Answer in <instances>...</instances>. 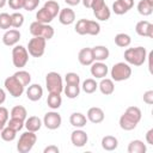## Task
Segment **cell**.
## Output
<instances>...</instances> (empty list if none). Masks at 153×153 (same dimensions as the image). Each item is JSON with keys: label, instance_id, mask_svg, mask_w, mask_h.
<instances>
[{"label": "cell", "instance_id": "cell-43", "mask_svg": "<svg viewBox=\"0 0 153 153\" xmlns=\"http://www.w3.org/2000/svg\"><path fill=\"white\" fill-rule=\"evenodd\" d=\"M112 11H114L115 14H118V16H122V14H124V13L128 12L127 8H126L118 0H116V1L112 4Z\"/></svg>", "mask_w": 153, "mask_h": 153}, {"label": "cell", "instance_id": "cell-8", "mask_svg": "<svg viewBox=\"0 0 153 153\" xmlns=\"http://www.w3.org/2000/svg\"><path fill=\"white\" fill-rule=\"evenodd\" d=\"M47 39L43 37H33L27 42V51L32 57H41L45 51Z\"/></svg>", "mask_w": 153, "mask_h": 153}, {"label": "cell", "instance_id": "cell-5", "mask_svg": "<svg viewBox=\"0 0 153 153\" xmlns=\"http://www.w3.org/2000/svg\"><path fill=\"white\" fill-rule=\"evenodd\" d=\"M37 141V135L33 133V131H30V130H26L25 133H23L18 140V143H17V151L19 153H29L35 143Z\"/></svg>", "mask_w": 153, "mask_h": 153}, {"label": "cell", "instance_id": "cell-21", "mask_svg": "<svg viewBox=\"0 0 153 153\" xmlns=\"http://www.w3.org/2000/svg\"><path fill=\"white\" fill-rule=\"evenodd\" d=\"M98 88L99 91L105 94V96H110L114 93L115 91V84H114V80L112 79H108V78H103L100 80V82L98 84Z\"/></svg>", "mask_w": 153, "mask_h": 153}, {"label": "cell", "instance_id": "cell-33", "mask_svg": "<svg viewBox=\"0 0 153 153\" xmlns=\"http://www.w3.org/2000/svg\"><path fill=\"white\" fill-rule=\"evenodd\" d=\"M93 14H94L96 19H98L100 22H106L110 18V16H111V11H110V8L106 5H104L102 8H99L96 12H93Z\"/></svg>", "mask_w": 153, "mask_h": 153}, {"label": "cell", "instance_id": "cell-46", "mask_svg": "<svg viewBox=\"0 0 153 153\" xmlns=\"http://www.w3.org/2000/svg\"><path fill=\"white\" fill-rule=\"evenodd\" d=\"M143 102L148 105H152L153 104V91L152 90H148L143 93Z\"/></svg>", "mask_w": 153, "mask_h": 153}, {"label": "cell", "instance_id": "cell-10", "mask_svg": "<svg viewBox=\"0 0 153 153\" xmlns=\"http://www.w3.org/2000/svg\"><path fill=\"white\" fill-rule=\"evenodd\" d=\"M42 122H43L45 128H48L50 130H55V129L60 128V126L62 123V118H61V115L57 111L53 110V111H49L44 115Z\"/></svg>", "mask_w": 153, "mask_h": 153}, {"label": "cell", "instance_id": "cell-19", "mask_svg": "<svg viewBox=\"0 0 153 153\" xmlns=\"http://www.w3.org/2000/svg\"><path fill=\"white\" fill-rule=\"evenodd\" d=\"M43 122L42 120L38 117V116H30V117H26L25 122H24V127L26 128V130H30V131H38L42 127Z\"/></svg>", "mask_w": 153, "mask_h": 153}, {"label": "cell", "instance_id": "cell-45", "mask_svg": "<svg viewBox=\"0 0 153 153\" xmlns=\"http://www.w3.org/2000/svg\"><path fill=\"white\" fill-rule=\"evenodd\" d=\"M7 4L8 6L12 8V10H22L23 6H24V0H7Z\"/></svg>", "mask_w": 153, "mask_h": 153}, {"label": "cell", "instance_id": "cell-18", "mask_svg": "<svg viewBox=\"0 0 153 153\" xmlns=\"http://www.w3.org/2000/svg\"><path fill=\"white\" fill-rule=\"evenodd\" d=\"M78 60L82 66H91L94 60H93V55H92V49L91 48H82L79 54H78Z\"/></svg>", "mask_w": 153, "mask_h": 153}, {"label": "cell", "instance_id": "cell-52", "mask_svg": "<svg viewBox=\"0 0 153 153\" xmlns=\"http://www.w3.org/2000/svg\"><path fill=\"white\" fill-rule=\"evenodd\" d=\"M5 100H6V93H5V91H4L2 88H0V105H1Z\"/></svg>", "mask_w": 153, "mask_h": 153}, {"label": "cell", "instance_id": "cell-23", "mask_svg": "<svg viewBox=\"0 0 153 153\" xmlns=\"http://www.w3.org/2000/svg\"><path fill=\"white\" fill-rule=\"evenodd\" d=\"M136 8L141 16L147 17L153 12V0H140Z\"/></svg>", "mask_w": 153, "mask_h": 153}, {"label": "cell", "instance_id": "cell-36", "mask_svg": "<svg viewBox=\"0 0 153 153\" xmlns=\"http://www.w3.org/2000/svg\"><path fill=\"white\" fill-rule=\"evenodd\" d=\"M13 75L19 80V82H20L23 86H27V85H30V82H31V75H30V73L26 72V71H18V72H16Z\"/></svg>", "mask_w": 153, "mask_h": 153}, {"label": "cell", "instance_id": "cell-7", "mask_svg": "<svg viewBox=\"0 0 153 153\" xmlns=\"http://www.w3.org/2000/svg\"><path fill=\"white\" fill-rule=\"evenodd\" d=\"M29 61V51L23 45H14L12 49V62L13 66L17 68H23Z\"/></svg>", "mask_w": 153, "mask_h": 153}, {"label": "cell", "instance_id": "cell-24", "mask_svg": "<svg viewBox=\"0 0 153 153\" xmlns=\"http://www.w3.org/2000/svg\"><path fill=\"white\" fill-rule=\"evenodd\" d=\"M102 147L105 151H115L118 147V140L117 137L112 136V135H106L102 139Z\"/></svg>", "mask_w": 153, "mask_h": 153}, {"label": "cell", "instance_id": "cell-32", "mask_svg": "<svg viewBox=\"0 0 153 153\" xmlns=\"http://www.w3.org/2000/svg\"><path fill=\"white\" fill-rule=\"evenodd\" d=\"M82 91L85 92V93H93L97 88H98V84H97V81L94 80V79H92V78H88V79H85L84 81H82Z\"/></svg>", "mask_w": 153, "mask_h": 153}, {"label": "cell", "instance_id": "cell-51", "mask_svg": "<svg viewBox=\"0 0 153 153\" xmlns=\"http://www.w3.org/2000/svg\"><path fill=\"white\" fill-rule=\"evenodd\" d=\"M65 2L67 5H69V6H76L78 4L81 2V0H65Z\"/></svg>", "mask_w": 153, "mask_h": 153}, {"label": "cell", "instance_id": "cell-3", "mask_svg": "<svg viewBox=\"0 0 153 153\" xmlns=\"http://www.w3.org/2000/svg\"><path fill=\"white\" fill-rule=\"evenodd\" d=\"M30 33L33 37H43L44 39L49 41L53 38L55 31L54 27L49 24H43V23H38L37 20L30 24Z\"/></svg>", "mask_w": 153, "mask_h": 153}, {"label": "cell", "instance_id": "cell-16", "mask_svg": "<svg viewBox=\"0 0 153 153\" xmlns=\"http://www.w3.org/2000/svg\"><path fill=\"white\" fill-rule=\"evenodd\" d=\"M57 16H59V22L62 25H71L75 20V13L69 7H66V8L60 10V12H59Z\"/></svg>", "mask_w": 153, "mask_h": 153}, {"label": "cell", "instance_id": "cell-37", "mask_svg": "<svg viewBox=\"0 0 153 153\" xmlns=\"http://www.w3.org/2000/svg\"><path fill=\"white\" fill-rule=\"evenodd\" d=\"M11 24H12V27H14V29L22 27L24 24V16L20 12L12 13L11 14Z\"/></svg>", "mask_w": 153, "mask_h": 153}, {"label": "cell", "instance_id": "cell-17", "mask_svg": "<svg viewBox=\"0 0 153 153\" xmlns=\"http://www.w3.org/2000/svg\"><path fill=\"white\" fill-rule=\"evenodd\" d=\"M86 117H87V120H88L90 122H92V123H94V124H98V123H100V122L104 121L105 115H104V111H103L100 108H98V106H92V108L88 109V111H87V114H86Z\"/></svg>", "mask_w": 153, "mask_h": 153}, {"label": "cell", "instance_id": "cell-13", "mask_svg": "<svg viewBox=\"0 0 153 153\" xmlns=\"http://www.w3.org/2000/svg\"><path fill=\"white\" fill-rule=\"evenodd\" d=\"M90 72H91L92 76H94L96 79H103L109 73V68L103 61H96L91 65Z\"/></svg>", "mask_w": 153, "mask_h": 153}, {"label": "cell", "instance_id": "cell-12", "mask_svg": "<svg viewBox=\"0 0 153 153\" xmlns=\"http://www.w3.org/2000/svg\"><path fill=\"white\" fill-rule=\"evenodd\" d=\"M135 31L139 36L153 38V24L147 20H140L135 25Z\"/></svg>", "mask_w": 153, "mask_h": 153}, {"label": "cell", "instance_id": "cell-22", "mask_svg": "<svg viewBox=\"0 0 153 153\" xmlns=\"http://www.w3.org/2000/svg\"><path fill=\"white\" fill-rule=\"evenodd\" d=\"M69 123L75 128H82L87 123V117L81 112H73L69 116Z\"/></svg>", "mask_w": 153, "mask_h": 153}, {"label": "cell", "instance_id": "cell-50", "mask_svg": "<svg viewBox=\"0 0 153 153\" xmlns=\"http://www.w3.org/2000/svg\"><path fill=\"white\" fill-rule=\"evenodd\" d=\"M146 142L148 145H153V128H151L147 133H146Z\"/></svg>", "mask_w": 153, "mask_h": 153}, {"label": "cell", "instance_id": "cell-44", "mask_svg": "<svg viewBox=\"0 0 153 153\" xmlns=\"http://www.w3.org/2000/svg\"><path fill=\"white\" fill-rule=\"evenodd\" d=\"M38 4H39V0H24L23 8L25 11H27V12H31V11H33V10L37 8Z\"/></svg>", "mask_w": 153, "mask_h": 153}, {"label": "cell", "instance_id": "cell-49", "mask_svg": "<svg viewBox=\"0 0 153 153\" xmlns=\"http://www.w3.org/2000/svg\"><path fill=\"white\" fill-rule=\"evenodd\" d=\"M126 8H127V11H129V10H131L133 8V6H134V0H118Z\"/></svg>", "mask_w": 153, "mask_h": 153}, {"label": "cell", "instance_id": "cell-42", "mask_svg": "<svg viewBox=\"0 0 153 153\" xmlns=\"http://www.w3.org/2000/svg\"><path fill=\"white\" fill-rule=\"evenodd\" d=\"M8 117H10L8 110L6 108H4V106H0V130L7 124Z\"/></svg>", "mask_w": 153, "mask_h": 153}, {"label": "cell", "instance_id": "cell-28", "mask_svg": "<svg viewBox=\"0 0 153 153\" xmlns=\"http://www.w3.org/2000/svg\"><path fill=\"white\" fill-rule=\"evenodd\" d=\"M0 136H1V139H2L4 141L11 142V141H13V140L16 139V136H17V131H16L14 129H12L11 127L5 126V127L0 130Z\"/></svg>", "mask_w": 153, "mask_h": 153}, {"label": "cell", "instance_id": "cell-4", "mask_svg": "<svg viewBox=\"0 0 153 153\" xmlns=\"http://www.w3.org/2000/svg\"><path fill=\"white\" fill-rule=\"evenodd\" d=\"M111 79L114 81H123L131 76V67L127 62H117L111 67Z\"/></svg>", "mask_w": 153, "mask_h": 153}, {"label": "cell", "instance_id": "cell-26", "mask_svg": "<svg viewBox=\"0 0 153 153\" xmlns=\"http://www.w3.org/2000/svg\"><path fill=\"white\" fill-rule=\"evenodd\" d=\"M47 104H48V106L50 109L57 110L62 104L61 93H49V96L47 98Z\"/></svg>", "mask_w": 153, "mask_h": 153}, {"label": "cell", "instance_id": "cell-34", "mask_svg": "<svg viewBox=\"0 0 153 153\" xmlns=\"http://www.w3.org/2000/svg\"><path fill=\"white\" fill-rule=\"evenodd\" d=\"M100 32V25L98 22L96 20H90L87 19V24H86V35H91V36H97Z\"/></svg>", "mask_w": 153, "mask_h": 153}, {"label": "cell", "instance_id": "cell-48", "mask_svg": "<svg viewBox=\"0 0 153 153\" xmlns=\"http://www.w3.org/2000/svg\"><path fill=\"white\" fill-rule=\"evenodd\" d=\"M59 152H60V149L55 145H49L43 149V153H59Z\"/></svg>", "mask_w": 153, "mask_h": 153}, {"label": "cell", "instance_id": "cell-25", "mask_svg": "<svg viewBox=\"0 0 153 153\" xmlns=\"http://www.w3.org/2000/svg\"><path fill=\"white\" fill-rule=\"evenodd\" d=\"M147 147L141 140H133L128 145V153H146Z\"/></svg>", "mask_w": 153, "mask_h": 153}, {"label": "cell", "instance_id": "cell-47", "mask_svg": "<svg viewBox=\"0 0 153 153\" xmlns=\"http://www.w3.org/2000/svg\"><path fill=\"white\" fill-rule=\"evenodd\" d=\"M104 5H105V1H104V0H93V2H92V5H91V10H92L93 12H96V11H98L99 8H102Z\"/></svg>", "mask_w": 153, "mask_h": 153}, {"label": "cell", "instance_id": "cell-11", "mask_svg": "<svg viewBox=\"0 0 153 153\" xmlns=\"http://www.w3.org/2000/svg\"><path fill=\"white\" fill-rule=\"evenodd\" d=\"M71 141L75 147H84L88 141V136L85 130H82L81 128H76L71 134Z\"/></svg>", "mask_w": 153, "mask_h": 153}, {"label": "cell", "instance_id": "cell-15", "mask_svg": "<svg viewBox=\"0 0 153 153\" xmlns=\"http://www.w3.org/2000/svg\"><path fill=\"white\" fill-rule=\"evenodd\" d=\"M25 93H26V97H27L29 100H31V102H37V100H39V99L42 98V96H43V88H42V86L38 85V84H32V85H29V86H27Z\"/></svg>", "mask_w": 153, "mask_h": 153}, {"label": "cell", "instance_id": "cell-39", "mask_svg": "<svg viewBox=\"0 0 153 153\" xmlns=\"http://www.w3.org/2000/svg\"><path fill=\"white\" fill-rule=\"evenodd\" d=\"M11 26H12V24H11V14H8L6 12L0 13V29L8 30Z\"/></svg>", "mask_w": 153, "mask_h": 153}, {"label": "cell", "instance_id": "cell-14", "mask_svg": "<svg viewBox=\"0 0 153 153\" xmlns=\"http://www.w3.org/2000/svg\"><path fill=\"white\" fill-rule=\"evenodd\" d=\"M20 36L22 35H20L18 29H11V30L8 29V30H6V32L2 36V42H4L5 45L12 47V45H16L19 42Z\"/></svg>", "mask_w": 153, "mask_h": 153}, {"label": "cell", "instance_id": "cell-30", "mask_svg": "<svg viewBox=\"0 0 153 153\" xmlns=\"http://www.w3.org/2000/svg\"><path fill=\"white\" fill-rule=\"evenodd\" d=\"M51 16H53V18H55L57 14H59V12H60V5H59V2L57 1H55V0H48V1H45L44 2V6H43Z\"/></svg>", "mask_w": 153, "mask_h": 153}, {"label": "cell", "instance_id": "cell-54", "mask_svg": "<svg viewBox=\"0 0 153 153\" xmlns=\"http://www.w3.org/2000/svg\"><path fill=\"white\" fill-rule=\"evenodd\" d=\"M7 4V0H0V8H2Z\"/></svg>", "mask_w": 153, "mask_h": 153}, {"label": "cell", "instance_id": "cell-35", "mask_svg": "<svg viewBox=\"0 0 153 153\" xmlns=\"http://www.w3.org/2000/svg\"><path fill=\"white\" fill-rule=\"evenodd\" d=\"M11 117H16V118H20L25 121L27 117V111L23 105H16L11 110Z\"/></svg>", "mask_w": 153, "mask_h": 153}, {"label": "cell", "instance_id": "cell-31", "mask_svg": "<svg viewBox=\"0 0 153 153\" xmlns=\"http://www.w3.org/2000/svg\"><path fill=\"white\" fill-rule=\"evenodd\" d=\"M63 92L69 99H74L80 93V86L79 85H68V84H66V86H63Z\"/></svg>", "mask_w": 153, "mask_h": 153}, {"label": "cell", "instance_id": "cell-20", "mask_svg": "<svg viewBox=\"0 0 153 153\" xmlns=\"http://www.w3.org/2000/svg\"><path fill=\"white\" fill-rule=\"evenodd\" d=\"M91 49L94 61H105L110 55V51L105 45H96Z\"/></svg>", "mask_w": 153, "mask_h": 153}, {"label": "cell", "instance_id": "cell-29", "mask_svg": "<svg viewBox=\"0 0 153 153\" xmlns=\"http://www.w3.org/2000/svg\"><path fill=\"white\" fill-rule=\"evenodd\" d=\"M53 16L44 8L42 7L41 10H38V12L36 13V20L38 23H43V24H49L51 20H53Z\"/></svg>", "mask_w": 153, "mask_h": 153}, {"label": "cell", "instance_id": "cell-53", "mask_svg": "<svg viewBox=\"0 0 153 153\" xmlns=\"http://www.w3.org/2000/svg\"><path fill=\"white\" fill-rule=\"evenodd\" d=\"M81 2H82V5H84L86 8H91V5H92L93 0H81Z\"/></svg>", "mask_w": 153, "mask_h": 153}, {"label": "cell", "instance_id": "cell-1", "mask_svg": "<svg viewBox=\"0 0 153 153\" xmlns=\"http://www.w3.org/2000/svg\"><path fill=\"white\" fill-rule=\"evenodd\" d=\"M141 117H142V114L137 106H129L120 117V121H118L120 127L127 131L133 130L136 128L137 123L141 121Z\"/></svg>", "mask_w": 153, "mask_h": 153}, {"label": "cell", "instance_id": "cell-9", "mask_svg": "<svg viewBox=\"0 0 153 153\" xmlns=\"http://www.w3.org/2000/svg\"><path fill=\"white\" fill-rule=\"evenodd\" d=\"M4 86H5L6 91L14 98L20 97L25 91V86H23L14 75H11V76L6 78L5 81H4Z\"/></svg>", "mask_w": 153, "mask_h": 153}, {"label": "cell", "instance_id": "cell-6", "mask_svg": "<svg viewBox=\"0 0 153 153\" xmlns=\"http://www.w3.org/2000/svg\"><path fill=\"white\" fill-rule=\"evenodd\" d=\"M45 87L49 93H61L63 91L62 76L57 72H49L45 75Z\"/></svg>", "mask_w": 153, "mask_h": 153}, {"label": "cell", "instance_id": "cell-27", "mask_svg": "<svg viewBox=\"0 0 153 153\" xmlns=\"http://www.w3.org/2000/svg\"><path fill=\"white\" fill-rule=\"evenodd\" d=\"M115 41V44L120 48H127L130 45L131 43V38L128 33H124V32H121V33H117L114 38Z\"/></svg>", "mask_w": 153, "mask_h": 153}, {"label": "cell", "instance_id": "cell-40", "mask_svg": "<svg viewBox=\"0 0 153 153\" xmlns=\"http://www.w3.org/2000/svg\"><path fill=\"white\" fill-rule=\"evenodd\" d=\"M65 81L68 85H80V76L74 72H69V73H66Z\"/></svg>", "mask_w": 153, "mask_h": 153}, {"label": "cell", "instance_id": "cell-38", "mask_svg": "<svg viewBox=\"0 0 153 153\" xmlns=\"http://www.w3.org/2000/svg\"><path fill=\"white\" fill-rule=\"evenodd\" d=\"M24 120H20V118H16V117H11L8 121H7V124L6 126H8V127H11L12 129H14L17 133L19 131V130H22L23 129V127H24Z\"/></svg>", "mask_w": 153, "mask_h": 153}, {"label": "cell", "instance_id": "cell-41", "mask_svg": "<svg viewBox=\"0 0 153 153\" xmlns=\"http://www.w3.org/2000/svg\"><path fill=\"white\" fill-rule=\"evenodd\" d=\"M86 24H87V19H79L75 24V32L78 35H86Z\"/></svg>", "mask_w": 153, "mask_h": 153}, {"label": "cell", "instance_id": "cell-2", "mask_svg": "<svg viewBox=\"0 0 153 153\" xmlns=\"http://www.w3.org/2000/svg\"><path fill=\"white\" fill-rule=\"evenodd\" d=\"M124 60L128 65L133 66H142L147 59V50L143 47H134V48H127L124 51Z\"/></svg>", "mask_w": 153, "mask_h": 153}]
</instances>
